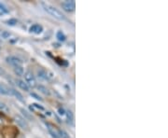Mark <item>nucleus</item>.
<instances>
[{
    "label": "nucleus",
    "mask_w": 168,
    "mask_h": 138,
    "mask_svg": "<svg viewBox=\"0 0 168 138\" xmlns=\"http://www.w3.org/2000/svg\"><path fill=\"white\" fill-rule=\"evenodd\" d=\"M41 6L43 8V10H45L48 14H50L51 16L55 18V19L59 20V21H65V16L62 13V11H60L58 8H56L55 7L50 5V4H47L45 2H42Z\"/></svg>",
    "instance_id": "obj_1"
},
{
    "label": "nucleus",
    "mask_w": 168,
    "mask_h": 138,
    "mask_svg": "<svg viewBox=\"0 0 168 138\" xmlns=\"http://www.w3.org/2000/svg\"><path fill=\"white\" fill-rule=\"evenodd\" d=\"M0 132L4 138H14L18 133V131L14 127H4Z\"/></svg>",
    "instance_id": "obj_2"
},
{
    "label": "nucleus",
    "mask_w": 168,
    "mask_h": 138,
    "mask_svg": "<svg viewBox=\"0 0 168 138\" xmlns=\"http://www.w3.org/2000/svg\"><path fill=\"white\" fill-rule=\"evenodd\" d=\"M24 78H25V82L28 85V87L34 88L37 86L36 77H35L34 74L31 72V71H26V72H24Z\"/></svg>",
    "instance_id": "obj_3"
},
{
    "label": "nucleus",
    "mask_w": 168,
    "mask_h": 138,
    "mask_svg": "<svg viewBox=\"0 0 168 138\" xmlns=\"http://www.w3.org/2000/svg\"><path fill=\"white\" fill-rule=\"evenodd\" d=\"M14 119H15V122L17 123V125H18L20 128L24 129V130H25V131L28 130L29 125H28V123L24 118L21 117V116H19V115H16L14 117Z\"/></svg>",
    "instance_id": "obj_4"
},
{
    "label": "nucleus",
    "mask_w": 168,
    "mask_h": 138,
    "mask_svg": "<svg viewBox=\"0 0 168 138\" xmlns=\"http://www.w3.org/2000/svg\"><path fill=\"white\" fill-rule=\"evenodd\" d=\"M46 125H47L48 131H49V132H50V135H51L52 138H60V136H59V130H60V129H58L56 126H54L53 124L49 123V122L46 123Z\"/></svg>",
    "instance_id": "obj_5"
},
{
    "label": "nucleus",
    "mask_w": 168,
    "mask_h": 138,
    "mask_svg": "<svg viewBox=\"0 0 168 138\" xmlns=\"http://www.w3.org/2000/svg\"><path fill=\"white\" fill-rule=\"evenodd\" d=\"M61 6L64 10L67 12H72L75 10V8H76V4H75L74 1H65L61 4Z\"/></svg>",
    "instance_id": "obj_6"
},
{
    "label": "nucleus",
    "mask_w": 168,
    "mask_h": 138,
    "mask_svg": "<svg viewBox=\"0 0 168 138\" xmlns=\"http://www.w3.org/2000/svg\"><path fill=\"white\" fill-rule=\"evenodd\" d=\"M6 61L8 64H10L13 66L22 65V63H23V62L21 61V59H19V58L16 56H8L6 58Z\"/></svg>",
    "instance_id": "obj_7"
},
{
    "label": "nucleus",
    "mask_w": 168,
    "mask_h": 138,
    "mask_svg": "<svg viewBox=\"0 0 168 138\" xmlns=\"http://www.w3.org/2000/svg\"><path fill=\"white\" fill-rule=\"evenodd\" d=\"M15 83H16V85L18 86L20 89H22L23 91L24 92H29V87L28 85L26 84V82L24 80H22V79H16L15 80Z\"/></svg>",
    "instance_id": "obj_8"
},
{
    "label": "nucleus",
    "mask_w": 168,
    "mask_h": 138,
    "mask_svg": "<svg viewBox=\"0 0 168 138\" xmlns=\"http://www.w3.org/2000/svg\"><path fill=\"white\" fill-rule=\"evenodd\" d=\"M29 31H30L31 33H33V34L38 35V34L42 33L43 27H42V25H40V24H33V25L30 27Z\"/></svg>",
    "instance_id": "obj_9"
},
{
    "label": "nucleus",
    "mask_w": 168,
    "mask_h": 138,
    "mask_svg": "<svg viewBox=\"0 0 168 138\" xmlns=\"http://www.w3.org/2000/svg\"><path fill=\"white\" fill-rule=\"evenodd\" d=\"M37 76L40 78H43V79H45V80H49L51 77V76H49L48 75V72L46 70H44V69H41V68H39L37 69Z\"/></svg>",
    "instance_id": "obj_10"
},
{
    "label": "nucleus",
    "mask_w": 168,
    "mask_h": 138,
    "mask_svg": "<svg viewBox=\"0 0 168 138\" xmlns=\"http://www.w3.org/2000/svg\"><path fill=\"white\" fill-rule=\"evenodd\" d=\"M10 93H11V95H14V96L16 97V99L18 100V101L22 102V103H24V96L22 95L18 91L14 90V89H10Z\"/></svg>",
    "instance_id": "obj_11"
},
{
    "label": "nucleus",
    "mask_w": 168,
    "mask_h": 138,
    "mask_svg": "<svg viewBox=\"0 0 168 138\" xmlns=\"http://www.w3.org/2000/svg\"><path fill=\"white\" fill-rule=\"evenodd\" d=\"M0 94H2V95H11L10 89L8 88L5 85H3V84H0Z\"/></svg>",
    "instance_id": "obj_12"
},
{
    "label": "nucleus",
    "mask_w": 168,
    "mask_h": 138,
    "mask_svg": "<svg viewBox=\"0 0 168 138\" xmlns=\"http://www.w3.org/2000/svg\"><path fill=\"white\" fill-rule=\"evenodd\" d=\"M13 70H14V73L19 76V77H23V76L24 75V69L22 65H18V66H14V68H13Z\"/></svg>",
    "instance_id": "obj_13"
},
{
    "label": "nucleus",
    "mask_w": 168,
    "mask_h": 138,
    "mask_svg": "<svg viewBox=\"0 0 168 138\" xmlns=\"http://www.w3.org/2000/svg\"><path fill=\"white\" fill-rule=\"evenodd\" d=\"M21 111H22V113H23V115L24 116V119H30V121H33V117H32V115H31L27 110H25L24 108H21Z\"/></svg>",
    "instance_id": "obj_14"
},
{
    "label": "nucleus",
    "mask_w": 168,
    "mask_h": 138,
    "mask_svg": "<svg viewBox=\"0 0 168 138\" xmlns=\"http://www.w3.org/2000/svg\"><path fill=\"white\" fill-rule=\"evenodd\" d=\"M37 89L39 90V92H42V93H44V94H45V95H50V94H51L50 91H49L45 86H43V85H38V86H37Z\"/></svg>",
    "instance_id": "obj_15"
},
{
    "label": "nucleus",
    "mask_w": 168,
    "mask_h": 138,
    "mask_svg": "<svg viewBox=\"0 0 168 138\" xmlns=\"http://www.w3.org/2000/svg\"><path fill=\"white\" fill-rule=\"evenodd\" d=\"M65 114H66V118H67V121L68 123H73V121H74V116H73V113L71 112L70 110H67L65 111Z\"/></svg>",
    "instance_id": "obj_16"
},
{
    "label": "nucleus",
    "mask_w": 168,
    "mask_h": 138,
    "mask_svg": "<svg viewBox=\"0 0 168 138\" xmlns=\"http://www.w3.org/2000/svg\"><path fill=\"white\" fill-rule=\"evenodd\" d=\"M0 31H1V30H0ZM10 35H11V34L10 32H8V31H6V30H2L1 32H0V37H1V38H3V39L10 38Z\"/></svg>",
    "instance_id": "obj_17"
},
{
    "label": "nucleus",
    "mask_w": 168,
    "mask_h": 138,
    "mask_svg": "<svg viewBox=\"0 0 168 138\" xmlns=\"http://www.w3.org/2000/svg\"><path fill=\"white\" fill-rule=\"evenodd\" d=\"M0 111L8 113V112H10V107H8L4 102H0Z\"/></svg>",
    "instance_id": "obj_18"
},
{
    "label": "nucleus",
    "mask_w": 168,
    "mask_h": 138,
    "mask_svg": "<svg viewBox=\"0 0 168 138\" xmlns=\"http://www.w3.org/2000/svg\"><path fill=\"white\" fill-rule=\"evenodd\" d=\"M56 37L58 38V40L59 41H65V34L62 32V31H58L57 32V34H56Z\"/></svg>",
    "instance_id": "obj_19"
},
{
    "label": "nucleus",
    "mask_w": 168,
    "mask_h": 138,
    "mask_svg": "<svg viewBox=\"0 0 168 138\" xmlns=\"http://www.w3.org/2000/svg\"><path fill=\"white\" fill-rule=\"evenodd\" d=\"M17 23H18V20L13 19V18H12V19H10V20L6 21V24H7L8 25H10V26H14V25H16Z\"/></svg>",
    "instance_id": "obj_20"
},
{
    "label": "nucleus",
    "mask_w": 168,
    "mask_h": 138,
    "mask_svg": "<svg viewBox=\"0 0 168 138\" xmlns=\"http://www.w3.org/2000/svg\"><path fill=\"white\" fill-rule=\"evenodd\" d=\"M0 12H1L2 14H3V13H8V8L1 2H0Z\"/></svg>",
    "instance_id": "obj_21"
},
{
    "label": "nucleus",
    "mask_w": 168,
    "mask_h": 138,
    "mask_svg": "<svg viewBox=\"0 0 168 138\" xmlns=\"http://www.w3.org/2000/svg\"><path fill=\"white\" fill-rule=\"evenodd\" d=\"M59 136H60V138H69L67 133L63 130H59Z\"/></svg>",
    "instance_id": "obj_22"
},
{
    "label": "nucleus",
    "mask_w": 168,
    "mask_h": 138,
    "mask_svg": "<svg viewBox=\"0 0 168 138\" xmlns=\"http://www.w3.org/2000/svg\"><path fill=\"white\" fill-rule=\"evenodd\" d=\"M32 106H31V108H37L39 110H41V111H44L45 110V108L43 107V106L41 105H37V104H33V105H31Z\"/></svg>",
    "instance_id": "obj_23"
},
{
    "label": "nucleus",
    "mask_w": 168,
    "mask_h": 138,
    "mask_svg": "<svg viewBox=\"0 0 168 138\" xmlns=\"http://www.w3.org/2000/svg\"><path fill=\"white\" fill-rule=\"evenodd\" d=\"M31 96L35 97V99H37V100H38V101H42V98H41L40 96H39V95H37V93H35V92L31 93Z\"/></svg>",
    "instance_id": "obj_24"
},
{
    "label": "nucleus",
    "mask_w": 168,
    "mask_h": 138,
    "mask_svg": "<svg viewBox=\"0 0 168 138\" xmlns=\"http://www.w3.org/2000/svg\"><path fill=\"white\" fill-rule=\"evenodd\" d=\"M58 112H59V115H61V116L65 115V110L64 108H62V107H60V108L58 109Z\"/></svg>",
    "instance_id": "obj_25"
},
{
    "label": "nucleus",
    "mask_w": 168,
    "mask_h": 138,
    "mask_svg": "<svg viewBox=\"0 0 168 138\" xmlns=\"http://www.w3.org/2000/svg\"><path fill=\"white\" fill-rule=\"evenodd\" d=\"M6 72H5V70L2 69L1 67H0V76H6Z\"/></svg>",
    "instance_id": "obj_26"
},
{
    "label": "nucleus",
    "mask_w": 168,
    "mask_h": 138,
    "mask_svg": "<svg viewBox=\"0 0 168 138\" xmlns=\"http://www.w3.org/2000/svg\"><path fill=\"white\" fill-rule=\"evenodd\" d=\"M1 15H2V13H1V12H0V16H1Z\"/></svg>",
    "instance_id": "obj_27"
}]
</instances>
